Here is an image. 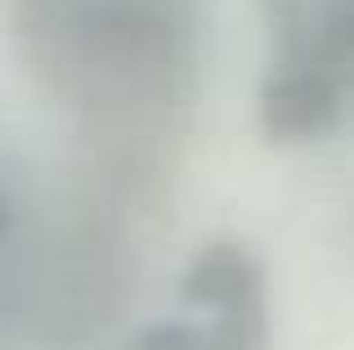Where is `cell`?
I'll use <instances>...</instances> for the list:
<instances>
[{
  "mask_svg": "<svg viewBox=\"0 0 354 350\" xmlns=\"http://www.w3.org/2000/svg\"><path fill=\"white\" fill-rule=\"evenodd\" d=\"M0 350H14V333H9V319L0 310Z\"/></svg>",
  "mask_w": 354,
  "mask_h": 350,
  "instance_id": "6",
  "label": "cell"
},
{
  "mask_svg": "<svg viewBox=\"0 0 354 350\" xmlns=\"http://www.w3.org/2000/svg\"><path fill=\"white\" fill-rule=\"evenodd\" d=\"M256 122L269 144L332 135L354 108V0H260Z\"/></svg>",
  "mask_w": 354,
  "mask_h": 350,
  "instance_id": "3",
  "label": "cell"
},
{
  "mask_svg": "<svg viewBox=\"0 0 354 350\" xmlns=\"http://www.w3.org/2000/svg\"><path fill=\"white\" fill-rule=\"evenodd\" d=\"M269 279L247 243L216 238L180 274V315L139 328L121 350H269Z\"/></svg>",
  "mask_w": 354,
  "mask_h": 350,
  "instance_id": "4",
  "label": "cell"
},
{
  "mask_svg": "<svg viewBox=\"0 0 354 350\" xmlns=\"http://www.w3.org/2000/svg\"><path fill=\"white\" fill-rule=\"evenodd\" d=\"M36 77L121 158H148L198 95L202 0H23Z\"/></svg>",
  "mask_w": 354,
  "mask_h": 350,
  "instance_id": "1",
  "label": "cell"
},
{
  "mask_svg": "<svg viewBox=\"0 0 354 350\" xmlns=\"http://www.w3.org/2000/svg\"><path fill=\"white\" fill-rule=\"evenodd\" d=\"M126 243L99 211L0 243V310L14 346L27 350H86L108 333L126 301Z\"/></svg>",
  "mask_w": 354,
  "mask_h": 350,
  "instance_id": "2",
  "label": "cell"
},
{
  "mask_svg": "<svg viewBox=\"0 0 354 350\" xmlns=\"http://www.w3.org/2000/svg\"><path fill=\"white\" fill-rule=\"evenodd\" d=\"M9 229H14V207H9V198L0 193V243L9 238Z\"/></svg>",
  "mask_w": 354,
  "mask_h": 350,
  "instance_id": "5",
  "label": "cell"
}]
</instances>
